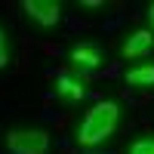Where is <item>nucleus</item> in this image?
Listing matches in <instances>:
<instances>
[{
	"mask_svg": "<svg viewBox=\"0 0 154 154\" xmlns=\"http://www.w3.org/2000/svg\"><path fill=\"white\" fill-rule=\"evenodd\" d=\"M117 117H120V111H117L114 102H99V105L89 111V117L83 120L80 133H77V142H80V145H96V142H102V139L111 136V130L117 126Z\"/></svg>",
	"mask_w": 154,
	"mask_h": 154,
	"instance_id": "obj_1",
	"label": "nucleus"
},
{
	"mask_svg": "<svg viewBox=\"0 0 154 154\" xmlns=\"http://www.w3.org/2000/svg\"><path fill=\"white\" fill-rule=\"evenodd\" d=\"M6 148L12 154H43L49 148V139L40 130H19L6 136Z\"/></svg>",
	"mask_w": 154,
	"mask_h": 154,
	"instance_id": "obj_2",
	"label": "nucleus"
},
{
	"mask_svg": "<svg viewBox=\"0 0 154 154\" xmlns=\"http://www.w3.org/2000/svg\"><path fill=\"white\" fill-rule=\"evenodd\" d=\"M25 9H28L31 19H37L40 25H46V28H53L59 22V12H62L56 0H25Z\"/></svg>",
	"mask_w": 154,
	"mask_h": 154,
	"instance_id": "obj_3",
	"label": "nucleus"
},
{
	"mask_svg": "<svg viewBox=\"0 0 154 154\" xmlns=\"http://www.w3.org/2000/svg\"><path fill=\"white\" fill-rule=\"evenodd\" d=\"M151 43H154L151 31H136V34H130V40L123 43V56H126V59L142 56V53H148V49H151Z\"/></svg>",
	"mask_w": 154,
	"mask_h": 154,
	"instance_id": "obj_4",
	"label": "nucleus"
},
{
	"mask_svg": "<svg viewBox=\"0 0 154 154\" xmlns=\"http://www.w3.org/2000/svg\"><path fill=\"white\" fill-rule=\"evenodd\" d=\"M56 93H59L62 99H68V102H80V99H83V93H86V86L77 80V77H59Z\"/></svg>",
	"mask_w": 154,
	"mask_h": 154,
	"instance_id": "obj_5",
	"label": "nucleus"
},
{
	"mask_svg": "<svg viewBox=\"0 0 154 154\" xmlns=\"http://www.w3.org/2000/svg\"><path fill=\"white\" fill-rule=\"evenodd\" d=\"M71 62L74 65H80V68H99V53L96 49H89V46H77L74 53H71Z\"/></svg>",
	"mask_w": 154,
	"mask_h": 154,
	"instance_id": "obj_6",
	"label": "nucleus"
},
{
	"mask_svg": "<svg viewBox=\"0 0 154 154\" xmlns=\"http://www.w3.org/2000/svg\"><path fill=\"white\" fill-rule=\"evenodd\" d=\"M126 83H133V86H154V65L133 68L130 74H126Z\"/></svg>",
	"mask_w": 154,
	"mask_h": 154,
	"instance_id": "obj_7",
	"label": "nucleus"
},
{
	"mask_svg": "<svg viewBox=\"0 0 154 154\" xmlns=\"http://www.w3.org/2000/svg\"><path fill=\"white\" fill-rule=\"evenodd\" d=\"M130 154H154V139H142L130 148Z\"/></svg>",
	"mask_w": 154,
	"mask_h": 154,
	"instance_id": "obj_8",
	"label": "nucleus"
},
{
	"mask_svg": "<svg viewBox=\"0 0 154 154\" xmlns=\"http://www.w3.org/2000/svg\"><path fill=\"white\" fill-rule=\"evenodd\" d=\"M6 56H9L6 53V34H3V28H0V68L6 65Z\"/></svg>",
	"mask_w": 154,
	"mask_h": 154,
	"instance_id": "obj_9",
	"label": "nucleus"
},
{
	"mask_svg": "<svg viewBox=\"0 0 154 154\" xmlns=\"http://www.w3.org/2000/svg\"><path fill=\"white\" fill-rule=\"evenodd\" d=\"M151 28H154V3H151Z\"/></svg>",
	"mask_w": 154,
	"mask_h": 154,
	"instance_id": "obj_10",
	"label": "nucleus"
}]
</instances>
